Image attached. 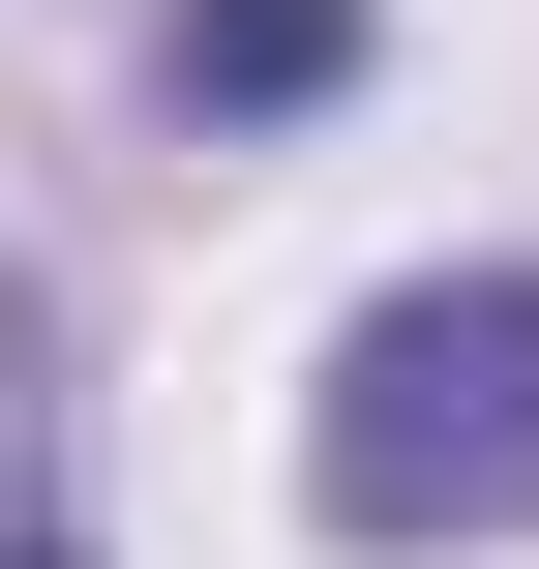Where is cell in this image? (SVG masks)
Segmentation results:
<instances>
[{
    "label": "cell",
    "instance_id": "6da1fadb",
    "mask_svg": "<svg viewBox=\"0 0 539 569\" xmlns=\"http://www.w3.org/2000/svg\"><path fill=\"white\" fill-rule=\"evenodd\" d=\"M300 480H330V540H390V569H420V540H510V510H539V270H420V300H360Z\"/></svg>",
    "mask_w": 539,
    "mask_h": 569
},
{
    "label": "cell",
    "instance_id": "7a4b0ae2",
    "mask_svg": "<svg viewBox=\"0 0 539 569\" xmlns=\"http://www.w3.org/2000/svg\"><path fill=\"white\" fill-rule=\"evenodd\" d=\"M360 60V0H180V120H300Z\"/></svg>",
    "mask_w": 539,
    "mask_h": 569
},
{
    "label": "cell",
    "instance_id": "3957f363",
    "mask_svg": "<svg viewBox=\"0 0 539 569\" xmlns=\"http://www.w3.org/2000/svg\"><path fill=\"white\" fill-rule=\"evenodd\" d=\"M0 569H90V540H60V510H0Z\"/></svg>",
    "mask_w": 539,
    "mask_h": 569
}]
</instances>
